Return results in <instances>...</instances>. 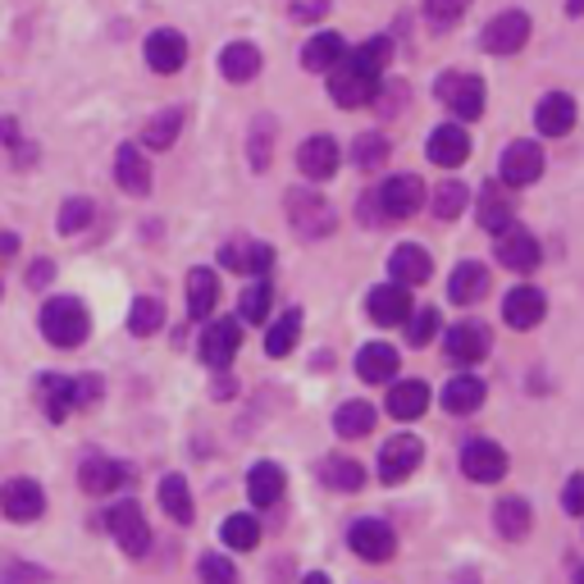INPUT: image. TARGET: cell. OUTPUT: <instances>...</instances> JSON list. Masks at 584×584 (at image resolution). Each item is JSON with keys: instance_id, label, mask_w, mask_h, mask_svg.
Here are the masks:
<instances>
[{"instance_id": "cell-1", "label": "cell", "mask_w": 584, "mask_h": 584, "mask_svg": "<svg viewBox=\"0 0 584 584\" xmlns=\"http://www.w3.org/2000/svg\"><path fill=\"white\" fill-rule=\"evenodd\" d=\"M393 59V42L388 37H371L361 51H348L338 65L329 69V97L343 106V110H356V106H371L384 87V69Z\"/></svg>"}, {"instance_id": "cell-2", "label": "cell", "mask_w": 584, "mask_h": 584, "mask_svg": "<svg viewBox=\"0 0 584 584\" xmlns=\"http://www.w3.org/2000/svg\"><path fill=\"white\" fill-rule=\"evenodd\" d=\"M425 206V188H420V178L416 174H393L384 178L379 188L361 201V220L365 224H403L411 220V214Z\"/></svg>"}, {"instance_id": "cell-3", "label": "cell", "mask_w": 584, "mask_h": 584, "mask_svg": "<svg viewBox=\"0 0 584 584\" xmlns=\"http://www.w3.org/2000/svg\"><path fill=\"white\" fill-rule=\"evenodd\" d=\"M37 324H42V338L51 348H82L87 343V333H91V316H87V306L78 301V297H51V301H42V316H37Z\"/></svg>"}, {"instance_id": "cell-4", "label": "cell", "mask_w": 584, "mask_h": 584, "mask_svg": "<svg viewBox=\"0 0 584 584\" xmlns=\"http://www.w3.org/2000/svg\"><path fill=\"white\" fill-rule=\"evenodd\" d=\"M288 220L297 238H329L338 229V210L316 188H293L288 192Z\"/></svg>"}, {"instance_id": "cell-5", "label": "cell", "mask_w": 584, "mask_h": 584, "mask_svg": "<svg viewBox=\"0 0 584 584\" xmlns=\"http://www.w3.org/2000/svg\"><path fill=\"white\" fill-rule=\"evenodd\" d=\"M443 352L452 365H480L488 352H494V329L484 320H456L443 333Z\"/></svg>"}, {"instance_id": "cell-6", "label": "cell", "mask_w": 584, "mask_h": 584, "mask_svg": "<svg viewBox=\"0 0 584 584\" xmlns=\"http://www.w3.org/2000/svg\"><path fill=\"white\" fill-rule=\"evenodd\" d=\"M461 471H466V480H475V484H498L511 471V456L503 443L480 434V439H466V448H461Z\"/></svg>"}, {"instance_id": "cell-7", "label": "cell", "mask_w": 584, "mask_h": 584, "mask_svg": "<svg viewBox=\"0 0 584 584\" xmlns=\"http://www.w3.org/2000/svg\"><path fill=\"white\" fill-rule=\"evenodd\" d=\"M348 548L356 552L361 562L384 566V562H393V552H397V535H393V526H384L379 516H361V520H352V530H348Z\"/></svg>"}, {"instance_id": "cell-8", "label": "cell", "mask_w": 584, "mask_h": 584, "mask_svg": "<svg viewBox=\"0 0 584 584\" xmlns=\"http://www.w3.org/2000/svg\"><path fill=\"white\" fill-rule=\"evenodd\" d=\"M420 461H425V443L416 434H393L379 443V456H375V466H379V480L384 484H403L420 471Z\"/></svg>"}, {"instance_id": "cell-9", "label": "cell", "mask_w": 584, "mask_h": 584, "mask_svg": "<svg viewBox=\"0 0 584 584\" xmlns=\"http://www.w3.org/2000/svg\"><path fill=\"white\" fill-rule=\"evenodd\" d=\"M42 511H46V494H42L37 480L14 475V480L0 484V516L5 520H14V526H33Z\"/></svg>"}, {"instance_id": "cell-10", "label": "cell", "mask_w": 584, "mask_h": 584, "mask_svg": "<svg viewBox=\"0 0 584 584\" xmlns=\"http://www.w3.org/2000/svg\"><path fill=\"white\" fill-rule=\"evenodd\" d=\"M129 484H133L129 461H114V456H101V452L82 456V466H78V488H82V494L101 498V494H114V488H129Z\"/></svg>"}, {"instance_id": "cell-11", "label": "cell", "mask_w": 584, "mask_h": 584, "mask_svg": "<svg viewBox=\"0 0 584 584\" xmlns=\"http://www.w3.org/2000/svg\"><path fill=\"white\" fill-rule=\"evenodd\" d=\"M106 530L114 535V543L129 552V558H146V548H151V526H146V516L137 503H114L106 511Z\"/></svg>"}, {"instance_id": "cell-12", "label": "cell", "mask_w": 584, "mask_h": 584, "mask_svg": "<svg viewBox=\"0 0 584 584\" xmlns=\"http://www.w3.org/2000/svg\"><path fill=\"white\" fill-rule=\"evenodd\" d=\"M434 97L456 114V119H480L484 114V82L475 74H443L434 82Z\"/></svg>"}, {"instance_id": "cell-13", "label": "cell", "mask_w": 584, "mask_h": 584, "mask_svg": "<svg viewBox=\"0 0 584 584\" xmlns=\"http://www.w3.org/2000/svg\"><path fill=\"white\" fill-rule=\"evenodd\" d=\"M238 348H242L238 316H229V320H210V324L201 329V343H197L201 365H210V371H229V361L238 356Z\"/></svg>"}, {"instance_id": "cell-14", "label": "cell", "mask_w": 584, "mask_h": 584, "mask_svg": "<svg viewBox=\"0 0 584 584\" xmlns=\"http://www.w3.org/2000/svg\"><path fill=\"white\" fill-rule=\"evenodd\" d=\"M498 174H503V188H530V183L543 178V146H535V142H511L503 151Z\"/></svg>"}, {"instance_id": "cell-15", "label": "cell", "mask_w": 584, "mask_h": 584, "mask_svg": "<svg viewBox=\"0 0 584 584\" xmlns=\"http://www.w3.org/2000/svg\"><path fill=\"white\" fill-rule=\"evenodd\" d=\"M530 42V19L520 14V10H507V14H498V19H488L484 23V51L488 55H516L520 46Z\"/></svg>"}, {"instance_id": "cell-16", "label": "cell", "mask_w": 584, "mask_h": 584, "mask_svg": "<svg viewBox=\"0 0 584 584\" xmlns=\"http://www.w3.org/2000/svg\"><path fill=\"white\" fill-rule=\"evenodd\" d=\"M338 165H343V146H338L333 137H306L301 151H297V169L311 178V183H329L338 174Z\"/></svg>"}, {"instance_id": "cell-17", "label": "cell", "mask_w": 584, "mask_h": 584, "mask_svg": "<svg viewBox=\"0 0 584 584\" xmlns=\"http://www.w3.org/2000/svg\"><path fill=\"white\" fill-rule=\"evenodd\" d=\"M365 311H371L375 324L397 329V324H407V316H411V293L403 284H379V288H371V297H365Z\"/></svg>"}, {"instance_id": "cell-18", "label": "cell", "mask_w": 584, "mask_h": 584, "mask_svg": "<svg viewBox=\"0 0 584 584\" xmlns=\"http://www.w3.org/2000/svg\"><path fill=\"white\" fill-rule=\"evenodd\" d=\"M388 274H393V284H403V288H420L429 274H434V256H429L420 242H403L393 256H388Z\"/></svg>"}, {"instance_id": "cell-19", "label": "cell", "mask_w": 584, "mask_h": 584, "mask_svg": "<svg viewBox=\"0 0 584 584\" xmlns=\"http://www.w3.org/2000/svg\"><path fill=\"white\" fill-rule=\"evenodd\" d=\"M543 316H548V297H543L535 284H520V288H511V293L503 297V320H507L511 329H535Z\"/></svg>"}, {"instance_id": "cell-20", "label": "cell", "mask_w": 584, "mask_h": 584, "mask_svg": "<svg viewBox=\"0 0 584 584\" xmlns=\"http://www.w3.org/2000/svg\"><path fill=\"white\" fill-rule=\"evenodd\" d=\"M114 183H119V192H129V197H146L151 192V165L142 156V146L124 142L114 151Z\"/></svg>"}, {"instance_id": "cell-21", "label": "cell", "mask_w": 584, "mask_h": 584, "mask_svg": "<svg viewBox=\"0 0 584 584\" xmlns=\"http://www.w3.org/2000/svg\"><path fill=\"white\" fill-rule=\"evenodd\" d=\"M498 261H503L507 269H516V274H530V269L539 265V238H535L530 229H520V224L503 229V233H498Z\"/></svg>"}, {"instance_id": "cell-22", "label": "cell", "mask_w": 584, "mask_h": 584, "mask_svg": "<svg viewBox=\"0 0 584 584\" xmlns=\"http://www.w3.org/2000/svg\"><path fill=\"white\" fill-rule=\"evenodd\" d=\"M429 161H434L439 169H456L471 161V133L461 124H443L429 133Z\"/></svg>"}, {"instance_id": "cell-23", "label": "cell", "mask_w": 584, "mask_h": 584, "mask_svg": "<svg viewBox=\"0 0 584 584\" xmlns=\"http://www.w3.org/2000/svg\"><path fill=\"white\" fill-rule=\"evenodd\" d=\"M220 265L233 269V274H256V279H265V274L274 269V252L265 247V242H224Z\"/></svg>"}, {"instance_id": "cell-24", "label": "cell", "mask_w": 584, "mask_h": 584, "mask_svg": "<svg viewBox=\"0 0 584 584\" xmlns=\"http://www.w3.org/2000/svg\"><path fill=\"white\" fill-rule=\"evenodd\" d=\"M146 65L156 74H178L183 65H188V42H183V33H174V27L151 33L146 37Z\"/></svg>"}, {"instance_id": "cell-25", "label": "cell", "mask_w": 584, "mask_h": 584, "mask_svg": "<svg viewBox=\"0 0 584 584\" xmlns=\"http://www.w3.org/2000/svg\"><path fill=\"white\" fill-rule=\"evenodd\" d=\"M397 365H403V356H397L393 343H365L356 352V375L365 384H393L397 379Z\"/></svg>"}, {"instance_id": "cell-26", "label": "cell", "mask_w": 584, "mask_h": 584, "mask_svg": "<svg viewBox=\"0 0 584 584\" xmlns=\"http://www.w3.org/2000/svg\"><path fill=\"white\" fill-rule=\"evenodd\" d=\"M375 425H379V411H375V403H365V397H348V403L333 411L338 439H365V434H375Z\"/></svg>"}, {"instance_id": "cell-27", "label": "cell", "mask_w": 584, "mask_h": 584, "mask_svg": "<svg viewBox=\"0 0 584 584\" xmlns=\"http://www.w3.org/2000/svg\"><path fill=\"white\" fill-rule=\"evenodd\" d=\"M425 407H429V384L425 379H393V388L384 397V411L393 420H416V416H425Z\"/></svg>"}, {"instance_id": "cell-28", "label": "cell", "mask_w": 584, "mask_h": 584, "mask_svg": "<svg viewBox=\"0 0 584 584\" xmlns=\"http://www.w3.org/2000/svg\"><path fill=\"white\" fill-rule=\"evenodd\" d=\"M284 488H288V475L279 461H256V466L247 471V498L252 507H274L284 498Z\"/></svg>"}, {"instance_id": "cell-29", "label": "cell", "mask_w": 584, "mask_h": 584, "mask_svg": "<svg viewBox=\"0 0 584 584\" xmlns=\"http://www.w3.org/2000/svg\"><path fill=\"white\" fill-rule=\"evenodd\" d=\"M37 403H42V416L46 420H69L74 411H78V403H74V379L69 375H42L37 379Z\"/></svg>"}, {"instance_id": "cell-30", "label": "cell", "mask_w": 584, "mask_h": 584, "mask_svg": "<svg viewBox=\"0 0 584 584\" xmlns=\"http://www.w3.org/2000/svg\"><path fill=\"white\" fill-rule=\"evenodd\" d=\"M320 484L333 488V494H361V488H365V466L356 456L333 452V456L320 461Z\"/></svg>"}, {"instance_id": "cell-31", "label": "cell", "mask_w": 584, "mask_h": 584, "mask_svg": "<svg viewBox=\"0 0 584 584\" xmlns=\"http://www.w3.org/2000/svg\"><path fill=\"white\" fill-rule=\"evenodd\" d=\"M488 269L480 265V261H461L452 274H448V301H456V306H475L484 293H488Z\"/></svg>"}, {"instance_id": "cell-32", "label": "cell", "mask_w": 584, "mask_h": 584, "mask_svg": "<svg viewBox=\"0 0 584 584\" xmlns=\"http://www.w3.org/2000/svg\"><path fill=\"white\" fill-rule=\"evenodd\" d=\"M535 124L543 137H566L575 129V101L566 97V91H548V97L539 101L535 110Z\"/></svg>"}, {"instance_id": "cell-33", "label": "cell", "mask_w": 584, "mask_h": 584, "mask_svg": "<svg viewBox=\"0 0 584 584\" xmlns=\"http://www.w3.org/2000/svg\"><path fill=\"white\" fill-rule=\"evenodd\" d=\"M484 397H488V388L480 375H456L443 384V411L448 416H475L484 407Z\"/></svg>"}, {"instance_id": "cell-34", "label": "cell", "mask_w": 584, "mask_h": 584, "mask_svg": "<svg viewBox=\"0 0 584 584\" xmlns=\"http://www.w3.org/2000/svg\"><path fill=\"white\" fill-rule=\"evenodd\" d=\"M214 306H220V274L214 269H188V316L192 320H210L214 316Z\"/></svg>"}, {"instance_id": "cell-35", "label": "cell", "mask_w": 584, "mask_h": 584, "mask_svg": "<svg viewBox=\"0 0 584 584\" xmlns=\"http://www.w3.org/2000/svg\"><path fill=\"white\" fill-rule=\"evenodd\" d=\"M156 498H161V511L174 520V526H192L197 520V503H192V488L183 475H165L161 488H156Z\"/></svg>"}, {"instance_id": "cell-36", "label": "cell", "mask_w": 584, "mask_h": 584, "mask_svg": "<svg viewBox=\"0 0 584 584\" xmlns=\"http://www.w3.org/2000/svg\"><path fill=\"white\" fill-rule=\"evenodd\" d=\"M475 214H480V229H484V233H503V229H511L516 210H511V201H507V192H503V183H488V188L480 192Z\"/></svg>"}, {"instance_id": "cell-37", "label": "cell", "mask_w": 584, "mask_h": 584, "mask_svg": "<svg viewBox=\"0 0 584 584\" xmlns=\"http://www.w3.org/2000/svg\"><path fill=\"white\" fill-rule=\"evenodd\" d=\"M494 530L503 535V539H526L530 530H535V507L526 503V498H503L498 507H494Z\"/></svg>"}, {"instance_id": "cell-38", "label": "cell", "mask_w": 584, "mask_h": 584, "mask_svg": "<svg viewBox=\"0 0 584 584\" xmlns=\"http://www.w3.org/2000/svg\"><path fill=\"white\" fill-rule=\"evenodd\" d=\"M343 55H348V42L343 37H338V33H320V37H311V42L301 46V65L311 69V74H329Z\"/></svg>"}, {"instance_id": "cell-39", "label": "cell", "mask_w": 584, "mask_h": 584, "mask_svg": "<svg viewBox=\"0 0 584 584\" xmlns=\"http://www.w3.org/2000/svg\"><path fill=\"white\" fill-rule=\"evenodd\" d=\"M220 69H224L229 82H252V78L261 74V51H256L252 42H233V46H224V55H220Z\"/></svg>"}, {"instance_id": "cell-40", "label": "cell", "mask_w": 584, "mask_h": 584, "mask_svg": "<svg viewBox=\"0 0 584 584\" xmlns=\"http://www.w3.org/2000/svg\"><path fill=\"white\" fill-rule=\"evenodd\" d=\"M297 338H301V311L293 306V311H284L279 320L269 324V333H265V356H274V361L288 356L297 348Z\"/></svg>"}, {"instance_id": "cell-41", "label": "cell", "mask_w": 584, "mask_h": 584, "mask_svg": "<svg viewBox=\"0 0 584 584\" xmlns=\"http://www.w3.org/2000/svg\"><path fill=\"white\" fill-rule=\"evenodd\" d=\"M220 539L224 548H238V552H252L261 543V520L252 511H233L224 526H220Z\"/></svg>"}, {"instance_id": "cell-42", "label": "cell", "mask_w": 584, "mask_h": 584, "mask_svg": "<svg viewBox=\"0 0 584 584\" xmlns=\"http://www.w3.org/2000/svg\"><path fill=\"white\" fill-rule=\"evenodd\" d=\"M178 133H183V110L169 106L165 114H156V119H151V124L142 129V146H151V151H169V146L178 142Z\"/></svg>"}, {"instance_id": "cell-43", "label": "cell", "mask_w": 584, "mask_h": 584, "mask_svg": "<svg viewBox=\"0 0 584 584\" xmlns=\"http://www.w3.org/2000/svg\"><path fill=\"white\" fill-rule=\"evenodd\" d=\"M384 161H388V137H384V133H361V137L352 142V165H356V169L375 174V169H384Z\"/></svg>"}, {"instance_id": "cell-44", "label": "cell", "mask_w": 584, "mask_h": 584, "mask_svg": "<svg viewBox=\"0 0 584 584\" xmlns=\"http://www.w3.org/2000/svg\"><path fill=\"white\" fill-rule=\"evenodd\" d=\"M129 329H133L137 338H151L156 329H165V301H156V297H137V301L129 306Z\"/></svg>"}, {"instance_id": "cell-45", "label": "cell", "mask_w": 584, "mask_h": 584, "mask_svg": "<svg viewBox=\"0 0 584 584\" xmlns=\"http://www.w3.org/2000/svg\"><path fill=\"white\" fill-rule=\"evenodd\" d=\"M439 329H443V320H439L434 306H420V311L411 306V316H407V343L411 348H429L439 338Z\"/></svg>"}, {"instance_id": "cell-46", "label": "cell", "mask_w": 584, "mask_h": 584, "mask_svg": "<svg viewBox=\"0 0 584 584\" xmlns=\"http://www.w3.org/2000/svg\"><path fill=\"white\" fill-rule=\"evenodd\" d=\"M269 301H274V288H269L265 279H256L247 293H242L238 320H242V324H265V320H269Z\"/></svg>"}, {"instance_id": "cell-47", "label": "cell", "mask_w": 584, "mask_h": 584, "mask_svg": "<svg viewBox=\"0 0 584 584\" xmlns=\"http://www.w3.org/2000/svg\"><path fill=\"white\" fill-rule=\"evenodd\" d=\"M466 206H471V188H466V183H456V178L439 183V192H434V214H439V220H456Z\"/></svg>"}, {"instance_id": "cell-48", "label": "cell", "mask_w": 584, "mask_h": 584, "mask_svg": "<svg viewBox=\"0 0 584 584\" xmlns=\"http://www.w3.org/2000/svg\"><path fill=\"white\" fill-rule=\"evenodd\" d=\"M91 220H97V206H91V197H69L65 206H59V233H82Z\"/></svg>"}, {"instance_id": "cell-49", "label": "cell", "mask_w": 584, "mask_h": 584, "mask_svg": "<svg viewBox=\"0 0 584 584\" xmlns=\"http://www.w3.org/2000/svg\"><path fill=\"white\" fill-rule=\"evenodd\" d=\"M197 580L201 584H238V566L224 558V552H206L197 562Z\"/></svg>"}, {"instance_id": "cell-50", "label": "cell", "mask_w": 584, "mask_h": 584, "mask_svg": "<svg viewBox=\"0 0 584 584\" xmlns=\"http://www.w3.org/2000/svg\"><path fill=\"white\" fill-rule=\"evenodd\" d=\"M466 10H471V0H425V14L434 27H452Z\"/></svg>"}, {"instance_id": "cell-51", "label": "cell", "mask_w": 584, "mask_h": 584, "mask_svg": "<svg viewBox=\"0 0 584 584\" xmlns=\"http://www.w3.org/2000/svg\"><path fill=\"white\" fill-rule=\"evenodd\" d=\"M106 397V379L101 375H78L74 379V403H78V411H91Z\"/></svg>"}, {"instance_id": "cell-52", "label": "cell", "mask_w": 584, "mask_h": 584, "mask_svg": "<svg viewBox=\"0 0 584 584\" xmlns=\"http://www.w3.org/2000/svg\"><path fill=\"white\" fill-rule=\"evenodd\" d=\"M269 142H274V119H256V129H252V165L256 169L269 165Z\"/></svg>"}, {"instance_id": "cell-53", "label": "cell", "mask_w": 584, "mask_h": 584, "mask_svg": "<svg viewBox=\"0 0 584 584\" xmlns=\"http://www.w3.org/2000/svg\"><path fill=\"white\" fill-rule=\"evenodd\" d=\"M562 511L566 516H584V475H571L562 488Z\"/></svg>"}, {"instance_id": "cell-54", "label": "cell", "mask_w": 584, "mask_h": 584, "mask_svg": "<svg viewBox=\"0 0 584 584\" xmlns=\"http://www.w3.org/2000/svg\"><path fill=\"white\" fill-rule=\"evenodd\" d=\"M46 580H51V575L37 571V566H14V571L0 575V584H46Z\"/></svg>"}, {"instance_id": "cell-55", "label": "cell", "mask_w": 584, "mask_h": 584, "mask_svg": "<svg viewBox=\"0 0 584 584\" xmlns=\"http://www.w3.org/2000/svg\"><path fill=\"white\" fill-rule=\"evenodd\" d=\"M324 14H329V0H297V5H293L297 23H311V19H324Z\"/></svg>"}, {"instance_id": "cell-56", "label": "cell", "mask_w": 584, "mask_h": 584, "mask_svg": "<svg viewBox=\"0 0 584 584\" xmlns=\"http://www.w3.org/2000/svg\"><path fill=\"white\" fill-rule=\"evenodd\" d=\"M51 274H55V265H51V261H37L33 274H27V284H33V288H46V284H51Z\"/></svg>"}, {"instance_id": "cell-57", "label": "cell", "mask_w": 584, "mask_h": 584, "mask_svg": "<svg viewBox=\"0 0 584 584\" xmlns=\"http://www.w3.org/2000/svg\"><path fill=\"white\" fill-rule=\"evenodd\" d=\"M14 252H19V238L14 233H0V261L14 256Z\"/></svg>"}, {"instance_id": "cell-58", "label": "cell", "mask_w": 584, "mask_h": 584, "mask_svg": "<svg viewBox=\"0 0 584 584\" xmlns=\"http://www.w3.org/2000/svg\"><path fill=\"white\" fill-rule=\"evenodd\" d=\"M19 137V129L14 124H0V142H14Z\"/></svg>"}, {"instance_id": "cell-59", "label": "cell", "mask_w": 584, "mask_h": 584, "mask_svg": "<svg viewBox=\"0 0 584 584\" xmlns=\"http://www.w3.org/2000/svg\"><path fill=\"white\" fill-rule=\"evenodd\" d=\"M301 584H329V575H324V571H311V575H306Z\"/></svg>"}, {"instance_id": "cell-60", "label": "cell", "mask_w": 584, "mask_h": 584, "mask_svg": "<svg viewBox=\"0 0 584 584\" xmlns=\"http://www.w3.org/2000/svg\"><path fill=\"white\" fill-rule=\"evenodd\" d=\"M452 584H475V571H461V575H456Z\"/></svg>"}, {"instance_id": "cell-61", "label": "cell", "mask_w": 584, "mask_h": 584, "mask_svg": "<svg viewBox=\"0 0 584 584\" xmlns=\"http://www.w3.org/2000/svg\"><path fill=\"white\" fill-rule=\"evenodd\" d=\"M566 10L571 14H584V0H566Z\"/></svg>"}, {"instance_id": "cell-62", "label": "cell", "mask_w": 584, "mask_h": 584, "mask_svg": "<svg viewBox=\"0 0 584 584\" xmlns=\"http://www.w3.org/2000/svg\"><path fill=\"white\" fill-rule=\"evenodd\" d=\"M571 580H575V584H584V566H575V571H571Z\"/></svg>"}, {"instance_id": "cell-63", "label": "cell", "mask_w": 584, "mask_h": 584, "mask_svg": "<svg viewBox=\"0 0 584 584\" xmlns=\"http://www.w3.org/2000/svg\"><path fill=\"white\" fill-rule=\"evenodd\" d=\"M0 293H5V288H0Z\"/></svg>"}]
</instances>
